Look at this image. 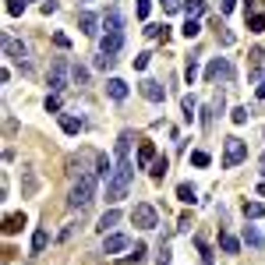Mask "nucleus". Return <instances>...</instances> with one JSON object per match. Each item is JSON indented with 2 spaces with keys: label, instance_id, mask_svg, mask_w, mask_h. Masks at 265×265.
<instances>
[{
  "label": "nucleus",
  "instance_id": "1",
  "mask_svg": "<svg viewBox=\"0 0 265 265\" xmlns=\"http://www.w3.org/2000/svg\"><path fill=\"white\" fill-rule=\"evenodd\" d=\"M131 159H117V166H113V173H110V184H106V201H121L128 195V188H131Z\"/></svg>",
  "mask_w": 265,
  "mask_h": 265
},
{
  "label": "nucleus",
  "instance_id": "2",
  "mask_svg": "<svg viewBox=\"0 0 265 265\" xmlns=\"http://www.w3.org/2000/svg\"><path fill=\"white\" fill-rule=\"evenodd\" d=\"M92 198H96V173H78L71 188V209H85Z\"/></svg>",
  "mask_w": 265,
  "mask_h": 265
},
{
  "label": "nucleus",
  "instance_id": "3",
  "mask_svg": "<svg viewBox=\"0 0 265 265\" xmlns=\"http://www.w3.org/2000/svg\"><path fill=\"white\" fill-rule=\"evenodd\" d=\"M244 159H248V145H244L241 138H226V141H223V166L233 170V166L244 163Z\"/></svg>",
  "mask_w": 265,
  "mask_h": 265
},
{
  "label": "nucleus",
  "instance_id": "4",
  "mask_svg": "<svg viewBox=\"0 0 265 265\" xmlns=\"http://www.w3.org/2000/svg\"><path fill=\"white\" fill-rule=\"evenodd\" d=\"M50 89H53V92H64L67 89V61L64 57H57V61L50 64Z\"/></svg>",
  "mask_w": 265,
  "mask_h": 265
},
{
  "label": "nucleus",
  "instance_id": "5",
  "mask_svg": "<svg viewBox=\"0 0 265 265\" xmlns=\"http://www.w3.org/2000/svg\"><path fill=\"white\" fill-rule=\"evenodd\" d=\"M205 78H209V81H219V78H223V81H233V67L226 64L223 57H216L212 64L205 67Z\"/></svg>",
  "mask_w": 265,
  "mask_h": 265
},
{
  "label": "nucleus",
  "instance_id": "6",
  "mask_svg": "<svg viewBox=\"0 0 265 265\" xmlns=\"http://www.w3.org/2000/svg\"><path fill=\"white\" fill-rule=\"evenodd\" d=\"M131 219H134V226H141V230H152V226H156V209L141 201V205H134Z\"/></svg>",
  "mask_w": 265,
  "mask_h": 265
},
{
  "label": "nucleus",
  "instance_id": "7",
  "mask_svg": "<svg viewBox=\"0 0 265 265\" xmlns=\"http://www.w3.org/2000/svg\"><path fill=\"white\" fill-rule=\"evenodd\" d=\"M4 53H7L11 61H18V64H21V61L28 57V46H25V43H18L11 32H4Z\"/></svg>",
  "mask_w": 265,
  "mask_h": 265
},
{
  "label": "nucleus",
  "instance_id": "8",
  "mask_svg": "<svg viewBox=\"0 0 265 265\" xmlns=\"http://www.w3.org/2000/svg\"><path fill=\"white\" fill-rule=\"evenodd\" d=\"M121 46H124V32H106V36L99 39V53L117 57V53H121Z\"/></svg>",
  "mask_w": 265,
  "mask_h": 265
},
{
  "label": "nucleus",
  "instance_id": "9",
  "mask_svg": "<svg viewBox=\"0 0 265 265\" xmlns=\"http://www.w3.org/2000/svg\"><path fill=\"white\" fill-rule=\"evenodd\" d=\"M78 28H81V36L96 39V36H99V18H96L92 11H81V14H78Z\"/></svg>",
  "mask_w": 265,
  "mask_h": 265
},
{
  "label": "nucleus",
  "instance_id": "10",
  "mask_svg": "<svg viewBox=\"0 0 265 265\" xmlns=\"http://www.w3.org/2000/svg\"><path fill=\"white\" fill-rule=\"evenodd\" d=\"M141 96H145L149 103H163V99H166V89H163L159 81H152V78H145V81H141Z\"/></svg>",
  "mask_w": 265,
  "mask_h": 265
},
{
  "label": "nucleus",
  "instance_id": "11",
  "mask_svg": "<svg viewBox=\"0 0 265 265\" xmlns=\"http://www.w3.org/2000/svg\"><path fill=\"white\" fill-rule=\"evenodd\" d=\"M124 248H128V237H124V233H110V237L103 241V251H106V255H121Z\"/></svg>",
  "mask_w": 265,
  "mask_h": 265
},
{
  "label": "nucleus",
  "instance_id": "12",
  "mask_svg": "<svg viewBox=\"0 0 265 265\" xmlns=\"http://www.w3.org/2000/svg\"><path fill=\"white\" fill-rule=\"evenodd\" d=\"M106 92H110V99L124 103V99H128V81H121V78H110V81H106Z\"/></svg>",
  "mask_w": 265,
  "mask_h": 265
},
{
  "label": "nucleus",
  "instance_id": "13",
  "mask_svg": "<svg viewBox=\"0 0 265 265\" xmlns=\"http://www.w3.org/2000/svg\"><path fill=\"white\" fill-rule=\"evenodd\" d=\"M103 28H106V32H124V18L110 7V11L103 14Z\"/></svg>",
  "mask_w": 265,
  "mask_h": 265
},
{
  "label": "nucleus",
  "instance_id": "14",
  "mask_svg": "<svg viewBox=\"0 0 265 265\" xmlns=\"http://www.w3.org/2000/svg\"><path fill=\"white\" fill-rule=\"evenodd\" d=\"M244 244L255 248V251H265V237L255 230V226H244Z\"/></svg>",
  "mask_w": 265,
  "mask_h": 265
},
{
  "label": "nucleus",
  "instance_id": "15",
  "mask_svg": "<svg viewBox=\"0 0 265 265\" xmlns=\"http://www.w3.org/2000/svg\"><path fill=\"white\" fill-rule=\"evenodd\" d=\"M152 159H156V145H152V141H141V149H138V166H152Z\"/></svg>",
  "mask_w": 265,
  "mask_h": 265
},
{
  "label": "nucleus",
  "instance_id": "16",
  "mask_svg": "<svg viewBox=\"0 0 265 265\" xmlns=\"http://www.w3.org/2000/svg\"><path fill=\"white\" fill-rule=\"evenodd\" d=\"M46 244H50V230H36L32 233V255H43Z\"/></svg>",
  "mask_w": 265,
  "mask_h": 265
},
{
  "label": "nucleus",
  "instance_id": "17",
  "mask_svg": "<svg viewBox=\"0 0 265 265\" xmlns=\"http://www.w3.org/2000/svg\"><path fill=\"white\" fill-rule=\"evenodd\" d=\"M21 226H25V212H14V216L4 219V233H18Z\"/></svg>",
  "mask_w": 265,
  "mask_h": 265
},
{
  "label": "nucleus",
  "instance_id": "18",
  "mask_svg": "<svg viewBox=\"0 0 265 265\" xmlns=\"http://www.w3.org/2000/svg\"><path fill=\"white\" fill-rule=\"evenodd\" d=\"M219 248H223L226 255H237V251H241V241H237L233 233H219Z\"/></svg>",
  "mask_w": 265,
  "mask_h": 265
},
{
  "label": "nucleus",
  "instance_id": "19",
  "mask_svg": "<svg viewBox=\"0 0 265 265\" xmlns=\"http://www.w3.org/2000/svg\"><path fill=\"white\" fill-rule=\"evenodd\" d=\"M61 128H64V134H78L85 124H81V117H71V113H64V117H61Z\"/></svg>",
  "mask_w": 265,
  "mask_h": 265
},
{
  "label": "nucleus",
  "instance_id": "20",
  "mask_svg": "<svg viewBox=\"0 0 265 265\" xmlns=\"http://www.w3.org/2000/svg\"><path fill=\"white\" fill-rule=\"evenodd\" d=\"M145 36H149V39H163V43H166V39H170V25H149V28H145Z\"/></svg>",
  "mask_w": 265,
  "mask_h": 265
},
{
  "label": "nucleus",
  "instance_id": "21",
  "mask_svg": "<svg viewBox=\"0 0 265 265\" xmlns=\"http://www.w3.org/2000/svg\"><path fill=\"white\" fill-rule=\"evenodd\" d=\"M128 152H131V131H124L117 138V159H128Z\"/></svg>",
  "mask_w": 265,
  "mask_h": 265
},
{
  "label": "nucleus",
  "instance_id": "22",
  "mask_svg": "<svg viewBox=\"0 0 265 265\" xmlns=\"http://www.w3.org/2000/svg\"><path fill=\"white\" fill-rule=\"evenodd\" d=\"M244 216H248V219H262L265 205H262V201H244Z\"/></svg>",
  "mask_w": 265,
  "mask_h": 265
},
{
  "label": "nucleus",
  "instance_id": "23",
  "mask_svg": "<svg viewBox=\"0 0 265 265\" xmlns=\"http://www.w3.org/2000/svg\"><path fill=\"white\" fill-rule=\"evenodd\" d=\"M117 223H121V212H117V209H110V212L99 219V230L106 233V230H110V226H117Z\"/></svg>",
  "mask_w": 265,
  "mask_h": 265
},
{
  "label": "nucleus",
  "instance_id": "24",
  "mask_svg": "<svg viewBox=\"0 0 265 265\" xmlns=\"http://www.w3.org/2000/svg\"><path fill=\"white\" fill-rule=\"evenodd\" d=\"M177 198L184 201V205H195V201H198V198H195V188H191V184H181V188H177Z\"/></svg>",
  "mask_w": 265,
  "mask_h": 265
},
{
  "label": "nucleus",
  "instance_id": "25",
  "mask_svg": "<svg viewBox=\"0 0 265 265\" xmlns=\"http://www.w3.org/2000/svg\"><path fill=\"white\" fill-rule=\"evenodd\" d=\"M121 258H124V262H131V265H138L141 258H145V244H134L131 251H128V255H121Z\"/></svg>",
  "mask_w": 265,
  "mask_h": 265
},
{
  "label": "nucleus",
  "instance_id": "26",
  "mask_svg": "<svg viewBox=\"0 0 265 265\" xmlns=\"http://www.w3.org/2000/svg\"><path fill=\"white\" fill-rule=\"evenodd\" d=\"M216 32H219V43H223V46H233V43H237V36H233L226 25H219V21H216Z\"/></svg>",
  "mask_w": 265,
  "mask_h": 265
},
{
  "label": "nucleus",
  "instance_id": "27",
  "mask_svg": "<svg viewBox=\"0 0 265 265\" xmlns=\"http://www.w3.org/2000/svg\"><path fill=\"white\" fill-rule=\"evenodd\" d=\"M184 78H188V85H195V78H198V57H188V67H184Z\"/></svg>",
  "mask_w": 265,
  "mask_h": 265
},
{
  "label": "nucleus",
  "instance_id": "28",
  "mask_svg": "<svg viewBox=\"0 0 265 265\" xmlns=\"http://www.w3.org/2000/svg\"><path fill=\"white\" fill-rule=\"evenodd\" d=\"M184 11H188V18H201V14H205V4H201V0H188Z\"/></svg>",
  "mask_w": 265,
  "mask_h": 265
},
{
  "label": "nucleus",
  "instance_id": "29",
  "mask_svg": "<svg viewBox=\"0 0 265 265\" xmlns=\"http://www.w3.org/2000/svg\"><path fill=\"white\" fill-rule=\"evenodd\" d=\"M181 106H184V117H188V121H195V110H198L195 96H184V99H181Z\"/></svg>",
  "mask_w": 265,
  "mask_h": 265
},
{
  "label": "nucleus",
  "instance_id": "30",
  "mask_svg": "<svg viewBox=\"0 0 265 265\" xmlns=\"http://www.w3.org/2000/svg\"><path fill=\"white\" fill-rule=\"evenodd\" d=\"M248 117H251V106H237V110L230 113V121H233V124H248Z\"/></svg>",
  "mask_w": 265,
  "mask_h": 265
},
{
  "label": "nucleus",
  "instance_id": "31",
  "mask_svg": "<svg viewBox=\"0 0 265 265\" xmlns=\"http://www.w3.org/2000/svg\"><path fill=\"white\" fill-rule=\"evenodd\" d=\"M166 170H170V163H166V156H159V159H152V170H149V173H152V177H163Z\"/></svg>",
  "mask_w": 265,
  "mask_h": 265
},
{
  "label": "nucleus",
  "instance_id": "32",
  "mask_svg": "<svg viewBox=\"0 0 265 265\" xmlns=\"http://www.w3.org/2000/svg\"><path fill=\"white\" fill-rule=\"evenodd\" d=\"M181 32H184V39H195V36H198V32H201L198 18H188V25H184V28H181Z\"/></svg>",
  "mask_w": 265,
  "mask_h": 265
},
{
  "label": "nucleus",
  "instance_id": "33",
  "mask_svg": "<svg viewBox=\"0 0 265 265\" xmlns=\"http://www.w3.org/2000/svg\"><path fill=\"white\" fill-rule=\"evenodd\" d=\"M71 78H74V85H85V81H89V71H85L81 64H74L71 67Z\"/></svg>",
  "mask_w": 265,
  "mask_h": 265
},
{
  "label": "nucleus",
  "instance_id": "34",
  "mask_svg": "<svg viewBox=\"0 0 265 265\" xmlns=\"http://www.w3.org/2000/svg\"><path fill=\"white\" fill-rule=\"evenodd\" d=\"M113 64H117V57H110V53H99V57H96V67H99V71H110Z\"/></svg>",
  "mask_w": 265,
  "mask_h": 265
},
{
  "label": "nucleus",
  "instance_id": "35",
  "mask_svg": "<svg viewBox=\"0 0 265 265\" xmlns=\"http://www.w3.org/2000/svg\"><path fill=\"white\" fill-rule=\"evenodd\" d=\"M248 28H251V32H265V14H255V18H248Z\"/></svg>",
  "mask_w": 265,
  "mask_h": 265
},
{
  "label": "nucleus",
  "instance_id": "36",
  "mask_svg": "<svg viewBox=\"0 0 265 265\" xmlns=\"http://www.w3.org/2000/svg\"><path fill=\"white\" fill-rule=\"evenodd\" d=\"M110 173H113V163L106 156H99V177H110Z\"/></svg>",
  "mask_w": 265,
  "mask_h": 265
},
{
  "label": "nucleus",
  "instance_id": "37",
  "mask_svg": "<svg viewBox=\"0 0 265 265\" xmlns=\"http://www.w3.org/2000/svg\"><path fill=\"white\" fill-rule=\"evenodd\" d=\"M36 184H39V181H36V173H25V198H28V195H36Z\"/></svg>",
  "mask_w": 265,
  "mask_h": 265
},
{
  "label": "nucleus",
  "instance_id": "38",
  "mask_svg": "<svg viewBox=\"0 0 265 265\" xmlns=\"http://www.w3.org/2000/svg\"><path fill=\"white\" fill-rule=\"evenodd\" d=\"M191 163H195V166H209V152H191Z\"/></svg>",
  "mask_w": 265,
  "mask_h": 265
},
{
  "label": "nucleus",
  "instance_id": "39",
  "mask_svg": "<svg viewBox=\"0 0 265 265\" xmlns=\"http://www.w3.org/2000/svg\"><path fill=\"white\" fill-rule=\"evenodd\" d=\"M25 11V0H7V14H21Z\"/></svg>",
  "mask_w": 265,
  "mask_h": 265
},
{
  "label": "nucleus",
  "instance_id": "40",
  "mask_svg": "<svg viewBox=\"0 0 265 265\" xmlns=\"http://www.w3.org/2000/svg\"><path fill=\"white\" fill-rule=\"evenodd\" d=\"M53 43H57L61 50H71V39H67L64 32H53Z\"/></svg>",
  "mask_w": 265,
  "mask_h": 265
},
{
  "label": "nucleus",
  "instance_id": "41",
  "mask_svg": "<svg viewBox=\"0 0 265 265\" xmlns=\"http://www.w3.org/2000/svg\"><path fill=\"white\" fill-rule=\"evenodd\" d=\"M134 11H138V18H149V11H152V4H149V0H138V7H134Z\"/></svg>",
  "mask_w": 265,
  "mask_h": 265
},
{
  "label": "nucleus",
  "instance_id": "42",
  "mask_svg": "<svg viewBox=\"0 0 265 265\" xmlns=\"http://www.w3.org/2000/svg\"><path fill=\"white\" fill-rule=\"evenodd\" d=\"M145 67H149V53H138L134 57V71H145Z\"/></svg>",
  "mask_w": 265,
  "mask_h": 265
},
{
  "label": "nucleus",
  "instance_id": "43",
  "mask_svg": "<svg viewBox=\"0 0 265 265\" xmlns=\"http://www.w3.org/2000/svg\"><path fill=\"white\" fill-rule=\"evenodd\" d=\"M46 110L57 113V110H61V99H57V96H46Z\"/></svg>",
  "mask_w": 265,
  "mask_h": 265
},
{
  "label": "nucleus",
  "instance_id": "44",
  "mask_svg": "<svg viewBox=\"0 0 265 265\" xmlns=\"http://www.w3.org/2000/svg\"><path fill=\"white\" fill-rule=\"evenodd\" d=\"M163 11H166V14H173V11H181V0H163Z\"/></svg>",
  "mask_w": 265,
  "mask_h": 265
},
{
  "label": "nucleus",
  "instance_id": "45",
  "mask_svg": "<svg viewBox=\"0 0 265 265\" xmlns=\"http://www.w3.org/2000/svg\"><path fill=\"white\" fill-rule=\"evenodd\" d=\"M233 7H237V0H219V11H223V14H230Z\"/></svg>",
  "mask_w": 265,
  "mask_h": 265
},
{
  "label": "nucleus",
  "instance_id": "46",
  "mask_svg": "<svg viewBox=\"0 0 265 265\" xmlns=\"http://www.w3.org/2000/svg\"><path fill=\"white\" fill-rule=\"evenodd\" d=\"M57 11V0H43V14H53Z\"/></svg>",
  "mask_w": 265,
  "mask_h": 265
},
{
  "label": "nucleus",
  "instance_id": "47",
  "mask_svg": "<svg viewBox=\"0 0 265 265\" xmlns=\"http://www.w3.org/2000/svg\"><path fill=\"white\" fill-rule=\"evenodd\" d=\"M255 85H258V99H265V78L262 81H255Z\"/></svg>",
  "mask_w": 265,
  "mask_h": 265
},
{
  "label": "nucleus",
  "instance_id": "48",
  "mask_svg": "<svg viewBox=\"0 0 265 265\" xmlns=\"http://www.w3.org/2000/svg\"><path fill=\"white\" fill-rule=\"evenodd\" d=\"M81 4H92V0H81Z\"/></svg>",
  "mask_w": 265,
  "mask_h": 265
},
{
  "label": "nucleus",
  "instance_id": "49",
  "mask_svg": "<svg viewBox=\"0 0 265 265\" xmlns=\"http://www.w3.org/2000/svg\"><path fill=\"white\" fill-rule=\"evenodd\" d=\"M262 163H265V156H262Z\"/></svg>",
  "mask_w": 265,
  "mask_h": 265
}]
</instances>
